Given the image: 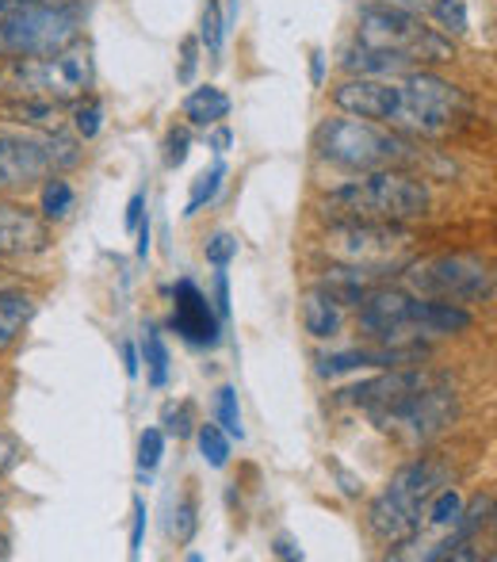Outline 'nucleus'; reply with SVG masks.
<instances>
[{"label": "nucleus", "instance_id": "37998d69", "mask_svg": "<svg viewBox=\"0 0 497 562\" xmlns=\"http://www.w3.org/2000/svg\"><path fill=\"white\" fill-rule=\"evenodd\" d=\"M272 551H275L280 559H303V548H298V543L291 540V536H275Z\"/></svg>", "mask_w": 497, "mask_h": 562}, {"label": "nucleus", "instance_id": "f257e3e1", "mask_svg": "<svg viewBox=\"0 0 497 562\" xmlns=\"http://www.w3.org/2000/svg\"><path fill=\"white\" fill-rule=\"evenodd\" d=\"M334 104L344 115L372 119L414 138H448L475 112L460 85L429 69H409L402 77H349L334 89Z\"/></svg>", "mask_w": 497, "mask_h": 562}, {"label": "nucleus", "instance_id": "f3484780", "mask_svg": "<svg viewBox=\"0 0 497 562\" xmlns=\"http://www.w3.org/2000/svg\"><path fill=\"white\" fill-rule=\"evenodd\" d=\"M341 66L349 69L352 77H402L409 74V61L402 54H391V50H372V46H352L349 54L341 58Z\"/></svg>", "mask_w": 497, "mask_h": 562}, {"label": "nucleus", "instance_id": "58836bf2", "mask_svg": "<svg viewBox=\"0 0 497 562\" xmlns=\"http://www.w3.org/2000/svg\"><path fill=\"white\" fill-rule=\"evenodd\" d=\"M334 474H337V479H341L344 497H360V494H364V482H360L357 474H349V471H344L341 463H334Z\"/></svg>", "mask_w": 497, "mask_h": 562}, {"label": "nucleus", "instance_id": "a878e982", "mask_svg": "<svg viewBox=\"0 0 497 562\" xmlns=\"http://www.w3.org/2000/svg\"><path fill=\"white\" fill-rule=\"evenodd\" d=\"M215 425L230 440H246V429H241L238 391H234V386H218V391H215Z\"/></svg>", "mask_w": 497, "mask_h": 562}, {"label": "nucleus", "instance_id": "ea45409f", "mask_svg": "<svg viewBox=\"0 0 497 562\" xmlns=\"http://www.w3.org/2000/svg\"><path fill=\"white\" fill-rule=\"evenodd\" d=\"M120 352H123V371H126V379H138V348H134V340H123L120 345Z\"/></svg>", "mask_w": 497, "mask_h": 562}, {"label": "nucleus", "instance_id": "6ab92c4d", "mask_svg": "<svg viewBox=\"0 0 497 562\" xmlns=\"http://www.w3.org/2000/svg\"><path fill=\"white\" fill-rule=\"evenodd\" d=\"M31 314H35V299L23 295V291H0V356L15 348Z\"/></svg>", "mask_w": 497, "mask_h": 562}, {"label": "nucleus", "instance_id": "9d476101", "mask_svg": "<svg viewBox=\"0 0 497 562\" xmlns=\"http://www.w3.org/2000/svg\"><path fill=\"white\" fill-rule=\"evenodd\" d=\"M326 252L337 265L391 276L414 257V234L402 229V223H334L326 234Z\"/></svg>", "mask_w": 497, "mask_h": 562}, {"label": "nucleus", "instance_id": "a18cd8bd", "mask_svg": "<svg viewBox=\"0 0 497 562\" xmlns=\"http://www.w3.org/2000/svg\"><path fill=\"white\" fill-rule=\"evenodd\" d=\"M310 81H314V89L326 81V54H321V50L310 54Z\"/></svg>", "mask_w": 497, "mask_h": 562}, {"label": "nucleus", "instance_id": "412c9836", "mask_svg": "<svg viewBox=\"0 0 497 562\" xmlns=\"http://www.w3.org/2000/svg\"><path fill=\"white\" fill-rule=\"evenodd\" d=\"M425 12H429L432 27L440 35H467L471 20H467V0H425Z\"/></svg>", "mask_w": 497, "mask_h": 562}, {"label": "nucleus", "instance_id": "4c0bfd02", "mask_svg": "<svg viewBox=\"0 0 497 562\" xmlns=\"http://www.w3.org/2000/svg\"><path fill=\"white\" fill-rule=\"evenodd\" d=\"M368 8H394V12H414L421 15L425 12V0H364Z\"/></svg>", "mask_w": 497, "mask_h": 562}, {"label": "nucleus", "instance_id": "39448f33", "mask_svg": "<svg viewBox=\"0 0 497 562\" xmlns=\"http://www.w3.org/2000/svg\"><path fill=\"white\" fill-rule=\"evenodd\" d=\"M440 486H448V467L440 459H414L391 479V486L372 502L368 525L386 548L417 540L425 520V505Z\"/></svg>", "mask_w": 497, "mask_h": 562}, {"label": "nucleus", "instance_id": "dca6fc26", "mask_svg": "<svg viewBox=\"0 0 497 562\" xmlns=\"http://www.w3.org/2000/svg\"><path fill=\"white\" fill-rule=\"evenodd\" d=\"M0 119L20 131H35V134H54L61 131V104H46V100H4Z\"/></svg>", "mask_w": 497, "mask_h": 562}, {"label": "nucleus", "instance_id": "e433bc0d", "mask_svg": "<svg viewBox=\"0 0 497 562\" xmlns=\"http://www.w3.org/2000/svg\"><path fill=\"white\" fill-rule=\"evenodd\" d=\"M142 215H146V188H138V192L131 195V203H126V215H123V226L134 234L138 223H142Z\"/></svg>", "mask_w": 497, "mask_h": 562}, {"label": "nucleus", "instance_id": "f704fd0d", "mask_svg": "<svg viewBox=\"0 0 497 562\" xmlns=\"http://www.w3.org/2000/svg\"><path fill=\"white\" fill-rule=\"evenodd\" d=\"M195 66H200V38H184L180 46V66H177V81L180 85H192Z\"/></svg>", "mask_w": 497, "mask_h": 562}, {"label": "nucleus", "instance_id": "2f4dec72", "mask_svg": "<svg viewBox=\"0 0 497 562\" xmlns=\"http://www.w3.org/2000/svg\"><path fill=\"white\" fill-rule=\"evenodd\" d=\"M188 154H192V131L188 126H172L169 138H165V165L180 169L188 161Z\"/></svg>", "mask_w": 497, "mask_h": 562}, {"label": "nucleus", "instance_id": "7ed1b4c3", "mask_svg": "<svg viewBox=\"0 0 497 562\" xmlns=\"http://www.w3.org/2000/svg\"><path fill=\"white\" fill-rule=\"evenodd\" d=\"M314 149L321 161L344 172H379V169H409L417 149L409 134H398L383 123L357 115H337L314 131Z\"/></svg>", "mask_w": 497, "mask_h": 562}, {"label": "nucleus", "instance_id": "c03bdc74", "mask_svg": "<svg viewBox=\"0 0 497 562\" xmlns=\"http://www.w3.org/2000/svg\"><path fill=\"white\" fill-rule=\"evenodd\" d=\"M138 245H134V252H138V260H146L149 257V215H142V223H138Z\"/></svg>", "mask_w": 497, "mask_h": 562}, {"label": "nucleus", "instance_id": "c756f323", "mask_svg": "<svg viewBox=\"0 0 497 562\" xmlns=\"http://www.w3.org/2000/svg\"><path fill=\"white\" fill-rule=\"evenodd\" d=\"M100 126H104V108H100V100L81 97L77 100V112H74V131L81 134L84 142H92L100 134Z\"/></svg>", "mask_w": 497, "mask_h": 562}, {"label": "nucleus", "instance_id": "2eb2a0df", "mask_svg": "<svg viewBox=\"0 0 497 562\" xmlns=\"http://www.w3.org/2000/svg\"><path fill=\"white\" fill-rule=\"evenodd\" d=\"M303 326L310 337L334 340L344 326V306L334 295H326L321 288H310L303 295Z\"/></svg>", "mask_w": 497, "mask_h": 562}, {"label": "nucleus", "instance_id": "72a5a7b5", "mask_svg": "<svg viewBox=\"0 0 497 562\" xmlns=\"http://www.w3.org/2000/svg\"><path fill=\"white\" fill-rule=\"evenodd\" d=\"M165 425H169V432L172 437H188V432L195 429V406L192 402H180L177 409H169V414H165Z\"/></svg>", "mask_w": 497, "mask_h": 562}, {"label": "nucleus", "instance_id": "7c9ffc66", "mask_svg": "<svg viewBox=\"0 0 497 562\" xmlns=\"http://www.w3.org/2000/svg\"><path fill=\"white\" fill-rule=\"evenodd\" d=\"M203 252H207V260H211L215 268H230V260L238 257V237L226 234V229H218V234H211V237H207Z\"/></svg>", "mask_w": 497, "mask_h": 562}, {"label": "nucleus", "instance_id": "6e6552de", "mask_svg": "<svg viewBox=\"0 0 497 562\" xmlns=\"http://www.w3.org/2000/svg\"><path fill=\"white\" fill-rule=\"evenodd\" d=\"M357 43L372 46V50L402 54L414 69L440 66V61L455 58V46L448 35L421 20L414 12H394V8H368L360 12L357 23Z\"/></svg>", "mask_w": 497, "mask_h": 562}, {"label": "nucleus", "instance_id": "b1692460", "mask_svg": "<svg viewBox=\"0 0 497 562\" xmlns=\"http://www.w3.org/2000/svg\"><path fill=\"white\" fill-rule=\"evenodd\" d=\"M195 445H200L203 463L215 467V471H223V467L230 463V437H226L215 422H203L200 429H195Z\"/></svg>", "mask_w": 497, "mask_h": 562}, {"label": "nucleus", "instance_id": "9b49d317", "mask_svg": "<svg viewBox=\"0 0 497 562\" xmlns=\"http://www.w3.org/2000/svg\"><path fill=\"white\" fill-rule=\"evenodd\" d=\"M455 409H460L455 391L444 379L432 375V379H425L421 386L406 391L402 398H394L386 409L372 414V422L383 432H394V437H402L406 445L417 448V445H429L432 437H440V432L452 425Z\"/></svg>", "mask_w": 497, "mask_h": 562}, {"label": "nucleus", "instance_id": "20e7f679", "mask_svg": "<svg viewBox=\"0 0 497 562\" xmlns=\"http://www.w3.org/2000/svg\"><path fill=\"white\" fill-rule=\"evenodd\" d=\"M97 69L89 46L74 43L58 54L0 61V97L4 100H46V104H77L89 97Z\"/></svg>", "mask_w": 497, "mask_h": 562}, {"label": "nucleus", "instance_id": "49530a36", "mask_svg": "<svg viewBox=\"0 0 497 562\" xmlns=\"http://www.w3.org/2000/svg\"><path fill=\"white\" fill-rule=\"evenodd\" d=\"M31 4H54V0H0V15H12V12L31 8Z\"/></svg>", "mask_w": 497, "mask_h": 562}, {"label": "nucleus", "instance_id": "423d86ee", "mask_svg": "<svg viewBox=\"0 0 497 562\" xmlns=\"http://www.w3.org/2000/svg\"><path fill=\"white\" fill-rule=\"evenodd\" d=\"M81 0H54V4H31L12 15H0V61L58 54L66 46L81 43Z\"/></svg>", "mask_w": 497, "mask_h": 562}, {"label": "nucleus", "instance_id": "de8ad7c7", "mask_svg": "<svg viewBox=\"0 0 497 562\" xmlns=\"http://www.w3.org/2000/svg\"><path fill=\"white\" fill-rule=\"evenodd\" d=\"M230 12H238V0H230Z\"/></svg>", "mask_w": 497, "mask_h": 562}, {"label": "nucleus", "instance_id": "1a4fd4ad", "mask_svg": "<svg viewBox=\"0 0 497 562\" xmlns=\"http://www.w3.org/2000/svg\"><path fill=\"white\" fill-rule=\"evenodd\" d=\"M406 288L421 299H440L455 306L490 303L494 268L475 252H440V257L406 265Z\"/></svg>", "mask_w": 497, "mask_h": 562}, {"label": "nucleus", "instance_id": "ddd939ff", "mask_svg": "<svg viewBox=\"0 0 497 562\" xmlns=\"http://www.w3.org/2000/svg\"><path fill=\"white\" fill-rule=\"evenodd\" d=\"M50 249V223L15 203H0V257H31Z\"/></svg>", "mask_w": 497, "mask_h": 562}, {"label": "nucleus", "instance_id": "0eeeda50", "mask_svg": "<svg viewBox=\"0 0 497 562\" xmlns=\"http://www.w3.org/2000/svg\"><path fill=\"white\" fill-rule=\"evenodd\" d=\"M81 146L61 131H0V195L27 192V188L43 184L54 172L81 165Z\"/></svg>", "mask_w": 497, "mask_h": 562}, {"label": "nucleus", "instance_id": "f03ea898", "mask_svg": "<svg viewBox=\"0 0 497 562\" xmlns=\"http://www.w3.org/2000/svg\"><path fill=\"white\" fill-rule=\"evenodd\" d=\"M318 207L329 223H417L429 215L432 195L414 172L379 169L329 188Z\"/></svg>", "mask_w": 497, "mask_h": 562}, {"label": "nucleus", "instance_id": "aec40b11", "mask_svg": "<svg viewBox=\"0 0 497 562\" xmlns=\"http://www.w3.org/2000/svg\"><path fill=\"white\" fill-rule=\"evenodd\" d=\"M142 356L138 360L146 363V383L154 386V391H161V386H169V371H172V356H169V345H165L161 329L149 326L146 334H142Z\"/></svg>", "mask_w": 497, "mask_h": 562}, {"label": "nucleus", "instance_id": "a211bd4d", "mask_svg": "<svg viewBox=\"0 0 497 562\" xmlns=\"http://www.w3.org/2000/svg\"><path fill=\"white\" fill-rule=\"evenodd\" d=\"M226 115H230V97H226V92L218 89V85H203V89L188 92V100H184L188 126L211 131V126H218Z\"/></svg>", "mask_w": 497, "mask_h": 562}, {"label": "nucleus", "instance_id": "4be33fe9", "mask_svg": "<svg viewBox=\"0 0 497 562\" xmlns=\"http://www.w3.org/2000/svg\"><path fill=\"white\" fill-rule=\"evenodd\" d=\"M74 184H69L66 177H61V172H54V177H46L43 180V218L46 223H61V218L69 215V211H74Z\"/></svg>", "mask_w": 497, "mask_h": 562}, {"label": "nucleus", "instance_id": "4468645a", "mask_svg": "<svg viewBox=\"0 0 497 562\" xmlns=\"http://www.w3.org/2000/svg\"><path fill=\"white\" fill-rule=\"evenodd\" d=\"M379 283H383V276L379 272L352 268V265H334V268H326V276L318 280V288L326 291V295H334L341 306H360L379 288Z\"/></svg>", "mask_w": 497, "mask_h": 562}, {"label": "nucleus", "instance_id": "cd10ccee", "mask_svg": "<svg viewBox=\"0 0 497 562\" xmlns=\"http://www.w3.org/2000/svg\"><path fill=\"white\" fill-rule=\"evenodd\" d=\"M161 459H165V432L149 425V429L138 437V474H142V482L154 479V471L161 467Z\"/></svg>", "mask_w": 497, "mask_h": 562}, {"label": "nucleus", "instance_id": "c85d7f7f", "mask_svg": "<svg viewBox=\"0 0 497 562\" xmlns=\"http://www.w3.org/2000/svg\"><path fill=\"white\" fill-rule=\"evenodd\" d=\"M195 528H200V505H195L192 494H184L172 509V520H169V536L177 543H192Z\"/></svg>", "mask_w": 497, "mask_h": 562}, {"label": "nucleus", "instance_id": "bb28decb", "mask_svg": "<svg viewBox=\"0 0 497 562\" xmlns=\"http://www.w3.org/2000/svg\"><path fill=\"white\" fill-rule=\"evenodd\" d=\"M460 509H463L460 490L440 486L437 494L429 497V505H425V517H429V525H437V528H452L455 520H460Z\"/></svg>", "mask_w": 497, "mask_h": 562}, {"label": "nucleus", "instance_id": "f8f14e48", "mask_svg": "<svg viewBox=\"0 0 497 562\" xmlns=\"http://www.w3.org/2000/svg\"><path fill=\"white\" fill-rule=\"evenodd\" d=\"M172 329L192 348H218V340H223V318H218L215 303L188 276L172 288Z\"/></svg>", "mask_w": 497, "mask_h": 562}, {"label": "nucleus", "instance_id": "5701e85b", "mask_svg": "<svg viewBox=\"0 0 497 562\" xmlns=\"http://www.w3.org/2000/svg\"><path fill=\"white\" fill-rule=\"evenodd\" d=\"M226 12L218 8V0H207V8H203V20H200V46L207 50L211 61H218V54H223L226 46Z\"/></svg>", "mask_w": 497, "mask_h": 562}, {"label": "nucleus", "instance_id": "79ce46f5", "mask_svg": "<svg viewBox=\"0 0 497 562\" xmlns=\"http://www.w3.org/2000/svg\"><path fill=\"white\" fill-rule=\"evenodd\" d=\"M207 146L215 149V154H226V149L234 146V134H230V126H218V131H211V134H207Z\"/></svg>", "mask_w": 497, "mask_h": 562}, {"label": "nucleus", "instance_id": "393cba45", "mask_svg": "<svg viewBox=\"0 0 497 562\" xmlns=\"http://www.w3.org/2000/svg\"><path fill=\"white\" fill-rule=\"evenodd\" d=\"M223 180H226V161H215V165H211V169H203L200 177H195V184H192V195H188L184 218L200 215V211L207 207V203L218 195V188H223Z\"/></svg>", "mask_w": 497, "mask_h": 562}, {"label": "nucleus", "instance_id": "c9c22d12", "mask_svg": "<svg viewBox=\"0 0 497 562\" xmlns=\"http://www.w3.org/2000/svg\"><path fill=\"white\" fill-rule=\"evenodd\" d=\"M215 311L223 322H230V276H226V268L215 272Z\"/></svg>", "mask_w": 497, "mask_h": 562}, {"label": "nucleus", "instance_id": "473e14b6", "mask_svg": "<svg viewBox=\"0 0 497 562\" xmlns=\"http://www.w3.org/2000/svg\"><path fill=\"white\" fill-rule=\"evenodd\" d=\"M131 559L142 555V543H146V528H149V509H146V497H134L131 502Z\"/></svg>", "mask_w": 497, "mask_h": 562}, {"label": "nucleus", "instance_id": "a19ab883", "mask_svg": "<svg viewBox=\"0 0 497 562\" xmlns=\"http://www.w3.org/2000/svg\"><path fill=\"white\" fill-rule=\"evenodd\" d=\"M15 456H20L15 440H12V437H0V479H4V474L15 467Z\"/></svg>", "mask_w": 497, "mask_h": 562}]
</instances>
